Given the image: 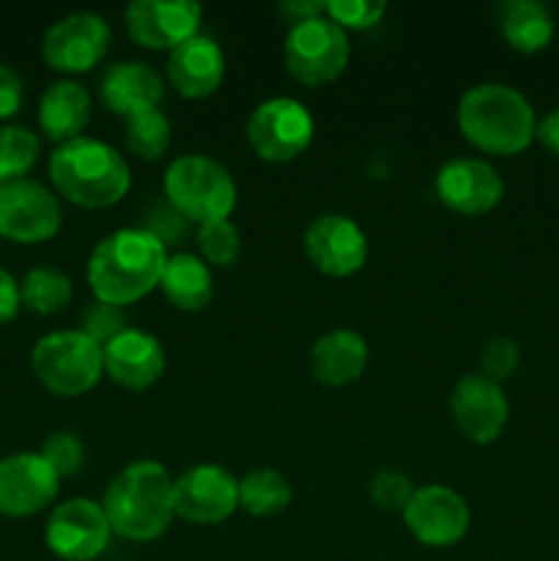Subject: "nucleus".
Returning a JSON list of instances; mask_svg holds the SVG:
<instances>
[{
    "label": "nucleus",
    "mask_w": 559,
    "mask_h": 561,
    "mask_svg": "<svg viewBox=\"0 0 559 561\" xmlns=\"http://www.w3.org/2000/svg\"><path fill=\"white\" fill-rule=\"evenodd\" d=\"M312 135L316 121L299 99H266L247 118V140L266 162H290L310 148Z\"/></svg>",
    "instance_id": "8"
},
{
    "label": "nucleus",
    "mask_w": 559,
    "mask_h": 561,
    "mask_svg": "<svg viewBox=\"0 0 559 561\" xmlns=\"http://www.w3.org/2000/svg\"><path fill=\"white\" fill-rule=\"evenodd\" d=\"M49 181L60 197L82 208H107L132 186L124 153L96 137L64 142L49 157Z\"/></svg>",
    "instance_id": "4"
},
{
    "label": "nucleus",
    "mask_w": 559,
    "mask_h": 561,
    "mask_svg": "<svg viewBox=\"0 0 559 561\" xmlns=\"http://www.w3.org/2000/svg\"><path fill=\"white\" fill-rule=\"evenodd\" d=\"M449 414L455 427L475 444H493L510 420V403L502 383L469 373L449 392Z\"/></svg>",
    "instance_id": "14"
},
{
    "label": "nucleus",
    "mask_w": 559,
    "mask_h": 561,
    "mask_svg": "<svg viewBox=\"0 0 559 561\" xmlns=\"http://www.w3.org/2000/svg\"><path fill=\"white\" fill-rule=\"evenodd\" d=\"M170 140H173V124L159 107L140 110V113L126 118L124 142L137 159H151L153 162V159L164 157Z\"/></svg>",
    "instance_id": "28"
},
{
    "label": "nucleus",
    "mask_w": 559,
    "mask_h": 561,
    "mask_svg": "<svg viewBox=\"0 0 559 561\" xmlns=\"http://www.w3.org/2000/svg\"><path fill=\"white\" fill-rule=\"evenodd\" d=\"M406 529L427 548H449L469 531L471 513L466 499L447 485L417 488L403 513Z\"/></svg>",
    "instance_id": "12"
},
{
    "label": "nucleus",
    "mask_w": 559,
    "mask_h": 561,
    "mask_svg": "<svg viewBox=\"0 0 559 561\" xmlns=\"http://www.w3.org/2000/svg\"><path fill=\"white\" fill-rule=\"evenodd\" d=\"M129 327V316L124 312V307L107 305V301L93 299L91 305H85V310L80 312V332L85 337H91L96 345L113 343L118 334H124Z\"/></svg>",
    "instance_id": "31"
},
{
    "label": "nucleus",
    "mask_w": 559,
    "mask_h": 561,
    "mask_svg": "<svg viewBox=\"0 0 559 561\" xmlns=\"http://www.w3.org/2000/svg\"><path fill=\"white\" fill-rule=\"evenodd\" d=\"M305 255L327 277H351L367 261V236L345 214H321L305 230Z\"/></svg>",
    "instance_id": "16"
},
{
    "label": "nucleus",
    "mask_w": 559,
    "mask_h": 561,
    "mask_svg": "<svg viewBox=\"0 0 559 561\" xmlns=\"http://www.w3.org/2000/svg\"><path fill=\"white\" fill-rule=\"evenodd\" d=\"M64 211L47 186L33 179L0 184V236L16 244H42L60 230Z\"/></svg>",
    "instance_id": "10"
},
{
    "label": "nucleus",
    "mask_w": 559,
    "mask_h": 561,
    "mask_svg": "<svg viewBox=\"0 0 559 561\" xmlns=\"http://www.w3.org/2000/svg\"><path fill=\"white\" fill-rule=\"evenodd\" d=\"M60 477L42 453H14L0 460V515L27 518L55 502Z\"/></svg>",
    "instance_id": "17"
},
{
    "label": "nucleus",
    "mask_w": 559,
    "mask_h": 561,
    "mask_svg": "<svg viewBox=\"0 0 559 561\" xmlns=\"http://www.w3.org/2000/svg\"><path fill=\"white\" fill-rule=\"evenodd\" d=\"M436 195L449 211L475 217L499 206L504 195V181L486 159L455 157L438 168Z\"/></svg>",
    "instance_id": "18"
},
{
    "label": "nucleus",
    "mask_w": 559,
    "mask_h": 561,
    "mask_svg": "<svg viewBox=\"0 0 559 561\" xmlns=\"http://www.w3.org/2000/svg\"><path fill=\"white\" fill-rule=\"evenodd\" d=\"M113 537L107 513L88 496L58 504L44 526V542L60 561H93L102 557Z\"/></svg>",
    "instance_id": "9"
},
{
    "label": "nucleus",
    "mask_w": 559,
    "mask_h": 561,
    "mask_svg": "<svg viewBox=\"0 0 559 561\" xmlns=\"http://www.w3.org/2000/svg\"><path fill=\"white\" fill-rule=\"evenodd\" d=\"M285 66L290 77L301 85H327L338 80L345 71L351 58L349 33L329 20L327 14L312 16L288 27V36L283 44Z\"/></svg>",
    "instance_id": "7"
},
{
    "label": "nucleus",
    "mask_w": 559,
    "mask_h": 561,
    "mask_svg": "<svg viewBox=\"0 0 559 561\" xmlns=\"http://www.w3.org/2000/svg\"><path fill=\"white\" fill-rule=\"evenodd\" d=\"M71 294H75V285H71L69 274L49 266L31 268L20 283L22 307L38 312V316H53V312L64 310L71 301Z\"/></svg>",
    "instance_id": "27"
},
{
    "label": "nucleus",
    "mask_w": 559,
    "mask_h": 561,
    "mask_svg": "<svg viewBox=\"0 0 559 561\" xmlns=\"http://www.w3.org/2000/svg\"><path fill=\"white\" fill-rule=\"evenodd\" d=\"M370 348L367 340L354 329H332L312 343L310 365L312 376L323 387H345L362 378Z\"/></svg>",
    "instance_id": "22"
},
{
    "label": "nucleus",
    "mask_w": 559,
    "mask_h": 561,
    "mask_svg": "<svg viewBox=\"0 0 559 561\" xmlns=\"http://www.w3.org/2000/svg\"><path fill=\"white\" fill-rule=\"evenodd\" d=\"M499 31L515 53H540L554 38V16L540 0H507L499 5Z\"/></svg>",
    "instance_id": "25"
},
{
    "label": "nucleus",
    "mask_w": 559,
    "mask_h": 561,
    "mask_svg": "<svg viewBox=\"0 0 559 561\" xmlns=\"http://www.w3.org/2000/svg\"><path fill=\"white\" fill-rule=\"evenodd\" d=\"M110 47V25L96 11H75L55 22L42 42V58L64 75L91 71Z\"/></svg>",
    "instance_id": "11"
},
{
    "label": "nucleus",
    "mask_w": 559,
    "mask_h": 561,
    "mask_svg": "<svg viewBox=\"0 0 559 561\" xmlns=\"http://www.w3.org/2000/svg\"><path fill=\"white\" fill-rule=\"evenodd\" d=\"M20 307H22L20 283H16L5 268H0V327L14 321Z\"/></svg>",
    "instance_id": "38"
},
{
    "label": "nucleus",
    "mask_w": 559,
    "mask_h": 561,
    "mask_svg": "<svg viewBox=\"0 0 559 561\" xmlns=\"http://www.w3.org/2000/svg\"><path fill=\"white\" fill-rule=\"evenodd\" d=\"M140 228L148 230V233L168 250V244H179L186 236V219L181 217L162 195L159 201L148 203L146 214H142L140 219Z\"/></svg>",
    "instance_id": "34"
},
{
    "label": "nucleus",
    "mask_w": 559,
    "mask_h": 561,
    "mask_svg": "<svg viewBox=\"0 0 559 561\" xmlns=\"http://www.w3.org/2000/svg\"><path fill=\"white\" fill-rule=\"evenodd\" d=\"M290 504V485L274 469H255L239 480V507L255 518H272Z\"/></svg>",
    "instance_id": "26"
},
{
    "label": "nucleus",
    "mask_w": 559,
    "mask_h": 561,
    "mask_svg": "<svg viewBox=\"0 0 559 561\" xmlns=\"http://www.w3.org/2000/svg\"><path fill=\"white\" fill-rule=\"evenodd\" d=\"M197 247L208 266H233L241 252V236L230 219H214V222L197 225Z\"/></svg>",
    "instance_id": "30"
},
{
    "label": "nucleus",
    "mask_w": 559,
    "mask_h": 561,
    "mask_svg": "<svg viewBox=\"0 0 559 561\" xmlns=\"http://www.w3.org/2000/svg\"><path fill=\"white\" fill-rule=\"evenodd\" d=\"M168 367L162 343L140 329H126L124 334L104 345V373L110 381L129 392H142L162 378Z\"/></svg>",
    "instance_id": "19"
},
{
    "label": "nucleus",
    "mask_w": 559,
    "mask_h": 561,
    "mask_svg": "<svg viewBox=\"0 0 559 561\" xmlns=\"http://www.w3.org/2000/svg\"><path fill=\"white\" fill-rule=\"evenodd\" d=\"M414 491L417 488L411 477L398 469H381L370 480V499L384 513H403Z\"/></svg>",
    "instance_id": "33"
},
{
    "label": "nucleus",
    "mask_w": 559,
    "mask_h": 561,
    "mask_svg": "<svg viewBox=\"0 0 559 561\" xmlns=\"http://www.w3.org/2000/svg\"><path fill=\"white\" fill-rule=\"evenodd\" d=\"M521 345L513 337H491L480 351V376L502 383L518 370Z\"/></svg>",
    "instance_id": "35"
},
{
    "label": "nucleus",
    "mask_w": 559,
    "mask_h": 561,
    "mask_svg": "<svg viewBox=\"0 0 559 561\" xmlns=\"http://www.w3.org/2000/svg\"><path fill=\"white\" fill-rule=\"evenodd\" d=\"M36 118L44 137L58 146L77 140L91 121V93L75 80L49 82L38 99Z\"/></svg>",
    "instance_id": "23"
},
{
    "label": "nucleus",
    "mask_w": 559,
    "mask_h": 561,
    "mask_svg": "<svg viewBox=\"0 0 559 561\" xmlns=\"http://www.w3.org/2000/svg\"><path fill=\"white\" fill-rule=\"evenodd\" d=\"M384 14H387L384 0H329L327 3V16L338 22L343 31H349V27L365 31V27L376 25Z\"/></svg>",
    "instance_id": "36"
},
{
    "label": "nucleus",
    "mask_w": 559,
    "mask_h": 561,
    "mask_svg": "<svg viewBox=\"0 0 559 561\" xmlns=\"http://www.w3.org/2000/svg\"><path fill=\"white\" fill-rule=\"evenodd\" d=\"M164 96V82L157 71L142 60H118L107 66L99 80V99L115 115L140 113V110L159 107Z\"/></svg>",
    "instance_id": "21"
},
{
    "label": "nucleus",
    "mask_w": 559,
    "mask_h": 561,
    "mask_svg": "<svg viewBox=\"0 0 559 561\" xmlns=\"http://www.w3.org/2000/svg\"><path fill=\"white\" fill-rule=\"evenodd\" d=\"M42 458L53 466V471L60 480L64 477H75L82 469V463H85V444H82V438L77 433L55 431L44 438Z\"/></svg>",
    "instance_id": "32"
},
{
    "label": "nucleus",
    "mask_w": 559,
    "mask_h": 561,
    "mask_svg": "<svg viewBox=\"0 0 559 561\" xmlns=\"http://www.w3.org/2000/svg\"><path fill=\"white\" fill-rule=\"evenodd\" d=\"M173 482L159 460H135L121 469L102 502L113 535L132 542H151L162 537L175 518Z\"/></svg>",
    "instance_id": "2"
},
{
    "label": "nucleus",
    "mask_w": 559,
    "mask_h": 561,
    "mask_svg": "<svg viewBox=\"0 0 559 561\" xmlns=\"http://www.w3.org/2000/svg\"><path fill=\"white\" fill-rule=\"evenodd\" d=\"M164 201L186 219L206 225L228 219L236 208V181L223 162L203 153H184L164 170Z\"/></svg>",
    "instance_id": "5"
},
{
    "label": "nucleus",
    "mask_w": 559,
    "mask_h": 561,
    "mask_svg": "<svg viewBox=\"0 0 559 561\" xmlns=\"http://www.w3.org/2000/svg\"><path fill=\"white\" fill-rule=\"evenodd\" d=\"M168 250L148 230L121 228L104 236L88 257V285L99 301L129 307L159 288Z\"/></svg>",
    "instance_id": "1"
},
{
    "label": "nucleus",
    "mask_w": 559,
    "mask_h": 561,
    "mask_svg": "<svg viewBox=\"0 0 559 561\" xmlns=\"http://www.w3.org/2000/svg\"><path fill=\"white\" fill-rule=\"evenodd\" d=\"M277 11L280 16L294 27L299 25V22L312 20V16L327 14V3H323V0H285V3L277 5Z\"/></svg>",
    "instance_id": "39"
},
{
    "label": "nucleus",
    "mask_w": 559,
    "mask_h": 561,
    "mask_svg": "<svg viewBox=\"0 0 559 561\" xmlns=\"http://www.w3.org/2000/svg\"><path fill=\"white\" fill-rule=\"evenodd\" d=\"M458 129L482 153L513 157L535 140L537 118L529 99L504 82H477L458 102Z\"/></svg>",
    "instance_id": "3"
},
{
    "label": "nucleus",
    "mask_w": 559,
    "mask_h": 561,
    "mask_svg": "<svg viewBox=\"0 0 559 561\" xmlns=\"http://www.w3.org/2000/svg\"><path fill=\"white\" fill-rule=\"evenodd\" d=\"M159 288L175 310L197 312L214 299L212 268L192 252H175V255H168Z\"/></svg>",
    "instance_id": "24"
},
{
    "label": "nucleus",
    "mask_w": 559,
    "mask_h": 561,
    "mask_svg": "<svg viewBox=\"0 0 559 561\" xmlns=\"http://www.w3.org/2000/svg\"><path fill=\"white\" fill-rule=\"evenodd\" d=\"M535 140L540 142L548 153L559 157V107L551 110L548 115H543V121H537Z\"/></svg>",
    "instance_id": "40"
},
{
    "label": "nucleus",
    "mask_w": 559,
    "mask_h": 561,
    "mask_svg": "<svg viewBox=\"0 0 559 561\" xmlns=\"http://www.w3.org/2000/svg\"><path fill=\"white\" fill-rule=\"evenodd\" d=\"M22 107V80L14 69L0 66V121L11 118Z\"/></svg>",
    "instance_id": "37"
},
{
    "label": "nucleus",
    "mask_w": 559,
    "mask_h": 561,
    "mask_svg": "<svg viewBox=\"0 0 559 561\" xmlns=\"http://www.w3.org/2000/svg\"><path fill=\"white\" fill-rule=\"evenodd\" d=\"M173 502L175 515L190 524H223L239 507V480L217 463L192 466L173 482Z\"/></svg>",
    "instance_id": "13"
},
{
    "label": "nucleus",
    "mask_w": 559,
    "mask_h": 561,
    "mask_svg": "<svg viewBox=\"0 0 559 561\" xmlns=\"http://www.w3.org/2000/svg\"><path fill=\"white\" fill-rule=\"evenodd\" d=\"M42 142L27 126H3L0 129V184L25 179L27 170L38 162Z\"/></svg>",
    "instance_id": "29"
},
{
    "label": "nucleus",
    "mask_w": 559,
    "mask_h": 561,
    "mask_svg": "<svg viewBox=\"0 0 559 561\" xmlns=\"http://www.w3.org/2000/svg\"><path fill=\"white\" fill-rule=\"evenodd\" d=\"M31 370L44 389L60 398L91 392L104 373V348L80 329L44 334L31 351Z\"/></svg>",
    "instance_id": "6"
},
{
    "label": "nucleus",
    "mask_w": 559,
    "mask_h": 561,
    "mask_svg": "<svg viewBox=\"0 0 559 561\" xmlns=\"http://www.w3.org/2000/svg\"><path fill=\"white\" fill-rule=\"evenodd\" d=\"M168 80L184 99H206L219 88L225 77L223 47L212 36L186 38L168 58Z\"/></svg>",
    "instance_id": "20"
},
{
    "label": "nucleus",
    "mask_w": 559,
    "mask_h": 561,
    "mask_svg": "<svg viewBox=\"0 0 559 561\" xmlns=\"http://www.w3.org/2000/svg\"><path fill=\"white\" fill-rule=\"evenodd\" d=\"M203 9L195 0H132L124 25L132 42L146 49H175L197 36Z\"/></svg>",
    "instance_id": "15"
}]
</instances>
